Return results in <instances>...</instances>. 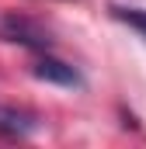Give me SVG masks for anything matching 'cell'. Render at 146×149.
Here are the masks:
<instances>
[{
	"label": "cell",
	"mask_w": 146,
	"mask_h": 149,
	"mask_svg": "<svg viewBox=\"0 0 146 149\" xmlns=\"http://www.w3.org/2000/svg\"><path fill=\"white\" fill-rule=\"evenodd\" d=\"M0 38L14 42V45H25V49H38V52H45L52 45V38H49V31L42 24L28 21V17H18V14H11V17L0 21Z\"/></svg>",
	"instance_id": "cell-1"
},
{
	"label": "cell",
	"mask_w": 146,
	"mask_h": 149,
	"mask_svg": "<svg viewBox=\"0 0 146 149\" xmlns=\"http://www.w3.org/2000/svg\"><path fill=\"white\" fill-rule=\"evenodd\" d=\"M32 73H35L38 80H45V83H59V87H80V83H84L80 73L73 70L70 63H63V59H56V56H49V52L35 63Z\"/></svg>",
	"instance_id": "cell-2"
},
{
	"label": "cell",
	"mask_w": 146,
	"mask_h": 149,
	"mask_svg": "<svg viewBox=\"0 0 146 149\" xmlns=\"http://www.w3.org/2000/svg\"><path fill=\"white\" fill-rule=\"evenodd\" d=\"M38 128V118L32 111H21V108H11V104H0V135H28Z\"/></svg>",
	"instance_id": "cell-3"
},
{
	"label": "cell",
	"mask_w": 146,
	"mask_h": 149,
	"mask_svg": "<svg viewBox=\"0 0 146 149\" xmlns=\"http://www.w3.org/2000/svg\"><path fill=\"white\" fill-rule=\"evenodd\" d=\"M111 17L115 21H122V24H129L132 31H139V38H146V10H129V7H111Z\"/></svg>",
	"instance_id": "cell-4"
}]
</instances>
